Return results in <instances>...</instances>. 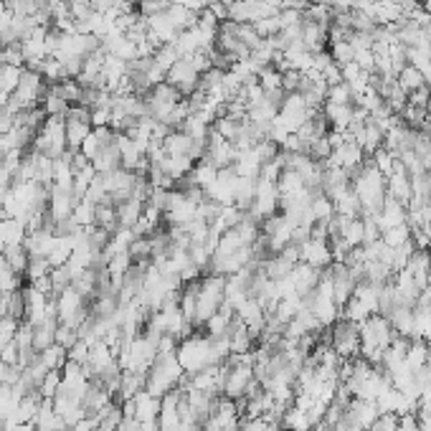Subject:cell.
<instances>
[{
  "label": "cell",
  "mask_w": 431,
  "mask_h": 431,
  "mask_svg": "<svg viewBox=\"0 0 431 431\" xmlns=\"http://www.w3.org/2000/svg\"><path fill=\"white\" fill-rule=\"evenodd\" d=\"M18 356H21V350H18L16 340L8 342L5 348H0V363H5V365H18Z\"/></svg>",
  "instance_id": "cell-35"
},
{
  "label": "cell",
  "mask_w": 431,
  "mask_h": 431,
  "mask_svg": "<svg viewBox=\"0 0 431 431\" xmlns=\"http://www.w3.org/2000/svg\"><path fill=\"white\" fill-rule=\"evenodd\" d=\"M3 259L8 261V266L18 274V277H25L28 264H31V254H28V249H25V244L5 246V249H3Z\"/></svg>",
  "instance_id": "cell-9"
},
{
  "label": "cell",
  "mask_w": 431,
  "mask_h": 431,
  "mask_svg": "<svg viewBox=\"0 0 431 431\" xmlns=\"http://www.w3.org/2000/svg\"><path fill=\"white\" fill-rule=\"evenodd\" d=\"M381 239H383V244H386V246L396 249V246H401V244L411 241V229H408V224L393 226V229H386V231L381 233Z\"/></svg>",
  "instance_id": "cell-17"
},
{
  "label": "cell",
  "mask_w": 431,
  "mask_h": 431,
  "mask_svg": "<svg viewBox=\"0 0 431 431\" xmlns=\"http://www.w3.org/2000/svg\"><path fill=\"white\" fill-rule=\"evenodd\" d=\"M396 431H421V421H419V416L404 414L401 419H398V429Z\"/></svg>",
  "instance_id": "cell-36"
},
{
  "label": "cell",
  "mask_w": 431,
  "mask_h": 431,
  "mask_svg": "<svg viewBox=\"0 0 431 431\" xmlns=\"http://www.w3.org/2000/svg\"><path fill=\"white\" fill-rule=\"evenodd\" d=\"M396 82H398V86H401V89L406 91V94H411V91L421 89L423 84H426V79L421 76V71H419V69H414L411 64H408V67H404L396 74Z\"/></svg>",
  "instance_id": "cell-13"
},
{
  "label": "cell",
  "mask_w": 431,
  "mask_h": 431,
  "mask_svg": "<svg viewBox=\"0 0 431 431\" xmlns=\"http://www.w3.org/2000/svg\"><path fill=\"white\" fill-rule=\"evenodd\" d=\"M327 102H332V104H353V89L345 82L327 86Z\"/></svg>",
  "instance_id": "cell-24"
},
{
  "label": "cell",
  "mask_w": 431,
  "mask_h": 431,
  "mask_svg": "<svg viewBox=\"0 0 431 431\" xmlns=\"http://www.w3.org/2000/svg\"><path fill=\"white\" fill-rule=\"evenodd\" d=\"M51 91H54V94H58L61 100H67L69 104H79L84 86L76 82V79H61V82L51 84Z\"/></svg>",
  "instance_id": "cell-11"
},
{
  "label": "cell",
  "mask_w": 431,
  "mask_h": 431,
  "mask_svg": "<svg viewBox=\"0 0 431 431\" xmlns=\"http://www.w3.org/2000/svg\"><path fill=\"white\" fill-rule=\"evenodd\" d=\"M323 79H325V84L327 86H335V84H340L342 82V71H340V67L338 64H332V67H327L323 71Z\"/></svg>",
  "instance_id": "cell-37"
},
{
  "label": "cell",
  "mask_w": 431,
  "mask_h": 431,
  "mask_svg": "<svg viewBox=\"0 0 431 431\" xmlns=\"http://www.w3.org/2000/svg\"><path fill=\"white\" fill-rule=\"evenodd\" d=\"M43 112H46V117H58V119H67L69 109H71V104H69L67 100H61L58 94H54V91L49 89V94L43 97L41 102Z\"/></svg>",
  "instance_id": "cell-14"
},
{
  "label": "cell",
  "mask_w": 431,
  "mask_h": 431,
  "mask_svg": "<svg viewBox=\"0 0 431 431\" xmlns=\"http://www.w3.org/2000/svg\"><path fill=\"white\" fill-rule=\"evenodd\" d=\"M330 54H332V61L338 64V67H348L350 61H356V49L350 46L348 41H338V43H330Z\"/></svg>",
  "instance_id": "cell-20"
},
{
  "label": "cell",
  "mask_w": 431,
  "mask_h": 431,
  "mask_svg": "<svg viewBox=\"0 0 431 431\" xmlns=\"http://www.w3.org/2000/svg\"><path fill=\"white\" fill-rule=\"evenodd\" d=\"M356 64L363 71H368V74H373L375 71V54L373 49H368V51H356Z\"/></svg>",
  "instance_id": "cell-33"
},
{
  "label": "cell",
  "mask_w": 431,
  "mask_h": 431,
  "mask_svg": "<svg viewBox=\"0 0 431 431\" xmlns=\"http://www.w3.org/2000/svg\"><path fill=\"white\" fill-rule=\"evenodd\" d=\"M272 431H284V429H282V426H274V429H272Z\"/></svg>",
  "instance_id": "cell-40"
},
{
  "label": "cell",
  "mask_w": 431,
  "mask_h": 431,
  "mask_svg": "<svg viewBox=\"0 0 431 431\" xmlns=\"http://www.w3.org/2000/svg\"><path fill=\"white\" fill-rule=\"evenodd\" d=\"M299 261L315 266V269H327V266L332 264L330 244L325 239H312V236H310V239L299 246Z\"/></svg>",
  "instance_id": "cell-5"
},
{
  "label": "cell",
  "mask_w": 431,
  "mask_h": 431,
  "mask_svg": "<svg viewBox=\"0 0 431 431\" xmlns=\"http://www.w3.org/2000/svg\"><path fill=\"white\" fill-rule=\"evenodd\" d=\"M158 414H160V398H155L148 391H140L135 396V419L142 423H150L158 421Z\"/></svg>",
  "instance_id": "cell-8"
},
{
  "label": "cell",
  "mask_w": 431,
  "mask_h": 431,
  "mask_svg": "<svg viewBox=\"0 0 431 431\" xmlns=\"http://www.w3.org/2000/svg\"><path fill=\"white\" fill-rule=\"evenodd\" d=\"M165 82L175 84L178 89H180V94L188 100L193 91L198 89V82H200V71L196 69V64H193L191 56H183L178 58L173 67H170V71H167Z\"/></svg>",
  "instance_id": "cell-4"
},
{
  "label": "cell",
  "mask_w": 431,
  "mask_h": 431,
  "mask_svg": "<svg viewBox=\"0 0 431 431\" xmlns=\"http://www.w3.org/2000/svg\"><path fill=\"white\" fill-rule=\"evenodd\" d=\"M408 104L411 107H419V109H429L431 104V86L429 84H423L421 89H416L408 94Z\"/></svg>",
  "instance_id": "cell-30"
},
{
  "label": "cell",
  "mask_w": 431,
  "mask_h": 431,
  "mask_svg": "<svg viewBox=\"0 0 431 431\" xmlns=\"http://www.w3.org/2000/svg\"><path fill=\"white\" fill-rule=\"evenodd\" d=\"M67 360H69V353L61 348V345H56V342L41 353V363L46 365L49 371H61V368L67 365Z\"/></svg>",
  "instance_id": "cell-15"
},
{
  "label": "cell",
  "mask_w": 431,
  "mask_h": 431,
  "mask_svg": "<svg viewBox=\"0 0 431 431\" xmlns=\"http://www.w3.org/2000/svg\"><path fill=\"white\" fill-rule=\"evenodd\" d=\"M21 71H23L21 67H5L3 69V74H0V89L5 91V94H13L16 86H18V82H21Z\"/></svg>",
  "instance_id": "cell-26"
},
{
  "label": "cell",
  "mask_w": 431,
  "mask_h": 431,
  "mask_svg": "<svg viewBox=\"0 0 431 431\" xmlns=\"http://www.w3.org/2000/svg\"><path fill=\"white\" fill-rule=\"evenodd\" d=\"M34 150H38L43 158L58 160L64 152H67V127H64V119L58 117H49L43 127L36 135Z\"/></svg>",
  "instance_id": "cell-3"
},
{
  "label": "cell",
  "mask_w": 431,
  "mask_h": 431,
  "mask_svg": "<svg viewBox=\"0 0 431 431\" xmlns=\"http://www.w3.org/2000/svg\"><path fill=\"white\" fill-rule=\"evenodd\" d=\"M358 327H360V358L371 365H381L383 353H386V348L391 345V340L396 338L388 317H383L375 312V315L365 317Z\"/></svg>",
  "instance_id": "cell-1"
},
{
  "label": "cell",
  "mask_w": 431,
  "mask_h": 431,
  "mask_svg": "<svg viewBox=\"0 0 431 431\" xmlns=\"http://www.w3.org/2000/svg\"><path fill=\"white\" fill-rule=\"evenodd\" d=\"M302 71H297V69H287V71H282V89L287 91V94H294V91H299V84H302Z\"/></svg>",
  "instance_id": "cell-31"
},
{
  "label": "cell",
  "mask_w": 431,
  "mask_h": 431,
  "mask_svg": "<svg viewBox=\"0 0 431 431\" xmlns=\"http://www.w3.org/2000/svg\"><path fill=\"white\" fill-rule=\"evenodd\" d=\"M127 251H130L132 261H152V239H150V236L132 239V244H130Z\"/></svg>",
  "instance_id": "cell-19"
},
{
  "label": "cell",
  "mask_w": 431,
  "mask_h": 431,
  "mask_svg": "<svg viewBox=\"0 0 431 431\" xmlns=\"http://www.w3.org/2000/svg\"><path fill=\"white\" fill-rule=\"evenodd\" d=\"M8 317L16 323H25V294L23 290H16L8 294Z\"/></svg>",
  "instance_id": "cell-21"
},
{
  "label": "cell",
  "mask_w": 431,
  "mask_h": 431,
  "mask_svg": "<svg viewBox=\"0 0 431 431\" xmlns=\"http://www.w3.org/2000/svg\"><path fill=\"white\" fill-rule=\"evenodd\" d=\"M259 84H261V89H264V94H269V91H277L282 89V71L274 67H264L261 71H259Z\"/></svg>",
  "instance_id": "cell-18"
},
{
  "label": "cell",
  "mask_w": 431,
  "mask_h": 431,
  "mask_svg": "<svg viewBox=\"0 0 431 431\" xmlns=\"http://www.w3.org/2000/svg\"><path fill=\"white\" fill-rule=\"evenodd\" d=\"M84 152V155H86V158L91 160V163H94V158H97V155H100V150H102V145H100V140H97V135H94V130H91L89 135H86V140L82 142V148H79Z\"/></svg>",
  "instance_id": "cell-32"
},
{
  "label": "cell",
  "mask_w": 431,
  "mask_h": 431,
  "mask_svg": "<svg viewBox=\"0 0 431 431\" xmlns=\"http://www.w3.org/2000/svg\"><path fill=\"white\" fill-rule=\"evenodd\" d=\"M18 325H21V323L10 320V317H0V348H5L8 342H13Z\"/></svg>",
  "instance_id": "cell-29"
},
{
  "label": "cell",
  "mask_w": 431,
  "mask_h": 431,
  "mask_svg": "<svg viewBox=\"0 0 431 431\" xmlns=\"http://www.w3.org/2000/svg\"><path fill=\"white\" fill-rule=\"evenodd\" d=\"M142 216H145V200L140 198H127L117 206V224H119V229H130L132 231Z\"/></svg>",
  "instance_id": "cell-6"
},
{
  "label": "cell",
  "mask_w": 431,
  "mask_h": 431,
  "mask_svg": "<svg viewBox=\"0 0 431 431\" xmlns=\"http://www.w3.org/2000/svg\"><path fill=\"white\" fill-rule=\"evenodd\" d=\"M152 58H155V64H158V67L167 74V71H170V67H173L175 61H178V58H183V56H180V51H178V46H175V43H163V46H160V49L152 54Z\"/></svg>",
  "instance_id": "cell-16"
},
{
  "label": "cell",
  "mask_w": 431,
  "mask_h": 431,
  "mask_svg": "<svg viewBox=\"0 0 431 431\" xmlns=\"http://www.w3.org/2000/svg\"><path fill=\"white\" fill-rule=\"evenodd\" d=\"M218 3H224V5H233V3H239V0H218Z\"/></svg>",
  "instance_id": "cell-39"
},
{
  "label": "cell",
  "mask_w": 431,
  "mask_h": 431,
  "mask_svg": "<svg viewBox=\"0 0 431 431\" xmlns=\"http://www.w3.org/2000/svg\"><path fill=\"white\" fill-rule=\"evenodd\" d=\"M82 340V338H79V330H76V327H69V325H58V330H56V338H54V342H56V345H61V348L67 350H71L76 345V342Z\"/></svg>",
  "instance_id": "cell-23"
},
{
  "label": "cell",
  "mask_w": 431,
  "mask_h": 431,
  "mask_svg": "<svg viewBox=\"0 0 431 431\" xmlns=\"http://www.w3.org/2000/svg\"><path fill=\"white\" fill-rule=\"evenodd\" d=\"M307 155L315 160V163H325V160L330 158V155H332V145H330V140H327V135H323V137H317V140L310 142Z\"/></svg>",
  "instance_id": "cell-22"
},
{
  "label": "cell",
  "mask_w": 431,
  "mask_h": 431,
  "mask_svg": "<svg viewBox=\"0 0 431 431\" xmlns=\"http://www.w3.org/2000/svg\"><path fill=\"white\" fill-rule=\"evenodd\" d=\"M398 419H401L398 414H378V419H375L365 431H396Z\"/></svg>",
  "instance_id": "cell-28"
},
{
  "label": "cell",
  "mask_w": 431,
  "mask_h": 431,
  "mask_svg": "<svg viewBox=\"0 0 431 431\" xmlns=\"http://www.w3.org/2000/svg\"><path fill=\"white\" fill-rule=\"evenodd\" d=\"M94 226H100V229H104V231H109V233L119 231V224H117V208L97 203V206H94Z\"/></svg>",
  "instance_id": "cell-12"
},
{
  "label": "cell",
  "mask_w": 431,
  "mask_h": 431,
  "mask_svg": "<svg viewBox=\"0 0 431 431\" xmlns=\"http://www.w3.org/2000/svg\"><path fill=\"white\" fill-rule=\"evenodd\" d=\"M330 348L342 358V360H356L360 358V327L353 320L338 317L330 325Z\"/></svg>",
  "instance_id": "cell-2"
},
{
  "label": "cell",
  "mask_w": 431,
  "mask_h": 431,
  "mask_svg": "<svg viewBox=\"0 0 431 431\" xmlns=\"http://www.w3.org/2000/svg\"><path fill=\"white\" fill-rule=\"evenodd\" d=\"M64 127H67V148L71 150V152H76V150L82 148V142L86 140V135L94 130L89 122H79V119H71V117L64 119Z\"/></svg>",
  "instance_id": "cell-10"
},
{
  "label": "cell",
  "mask_w": 431,
  "mask_h": 431,
  "mask_svg": "<svg viewBox=\"0 0 431 431\" xmlns=\"http://www.w3.org/2000/svg\"><path fill=\"white\" fill-rule=\"evenodd\" d=\"M109 122H112V107L91 109V127H109Z\"/></svg>",
  "instance_id": "cell-34"
},
{
  "label": "cell",
  "mask_w": 431,
  "mask_h": 431,
  "mask_svg": "<svg viewBox=\"0 0 431 431\" xmlns=\"http://www.w3.org/2000/svg\"><path fill=\"white\" fill-rule=\"evenodd\" d=\"M302 43H305V49L310 51V54H317V51L330 49V36H327V28H325V25H317V23L305 21V25H302Z\"/></svg>",
  "instance_id": "cell-7"
},
{
  "label": "cell",
  "mask_w": 431,
  "mask_h": 431,
  "mask_svg": "<svg viewBox=\"0 0 431 431\" xmlns=\"http://www.w3.org/2000/svg\"><path fill=\"white\" fill-rule=\"evenodd\" d=\"M61 371H49L46 373V378H43V383H41V388H38V393H41V398H54L56 396V391H58V386H61Z\"/></svg>",
  "instance_id": "cell-27"
},
{
  "label": "cell",
  "mask_w": 431,
  "mask_h": 431,
  "mask_svg": "<svg viewBox=\"0 0 431 431\" xmlns=\"http://www.w3.org/2000/svg\"><path fill=\"white\" fill-rule=\"evenodd\" d=\"M115 431H142V421H137V419H122Z\"/></svg>",
  "instance_id": "cell-38"
},
{
  "label": "cell",
  "mask_w": 431,
  "mask_h": 431,
  "mask_svg": "<svg viewBox=\"0 0 431 431\" xmlns=\"http://www.w3.org/2000/svg\"><path fill=\"white\" fill-rule=\"evenodd\" d=\"M254 28H257V34L261 36V38H272V36H277L279 31H282L279 13H277V16H269V18H261V21H257V23H254Z\"/></svg>",
  "instance_id": "cell-25"
}]
</instances>
